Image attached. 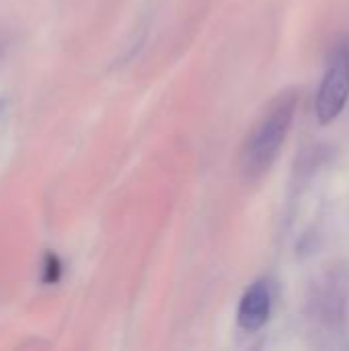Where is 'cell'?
<instances>
[{"label": "cell", "instance_id": "cell-5", "mask_svg": "<svg viewBox=\"0 0 349 351\" xmlns=\"http://www.w3.org/2000/svg\"><path fill=\"white\" fill-rule=\"evenodd\" d=\"M0 111H2V101H0Z\"/></svg>", "mask_w": 349, "mask_h": 351}, {"label": "cell", "instance_id": "cell-1", "mask_svg": "<svg viewBox=\"0 0 349 351\" xmlns=\"http://www.w3.org/2000/svg\"><path fill=\"white\" fill-rule=\"evenodd\" d=\"M296 105H298V95L294 90H286L278 95L269 103L267 111L261 115L253 132L249 134L241 154L243 171L249 177L263 175L276 160L290 132Z\"/></svg>", "mask_w": 349, "mask_h": 351}, {"label": "cell", "instance_id": "cell-2", "mask_svg": "<svg viewBox=\"0 0 349 351\" xmlns=\"http://www.w3.org/2000/svg\"><path fill=\"white\" fill-rule=\"evenodd\" d=\"M349 99V45H339L325 70L317 95V117L321 123L333 121Z\"/></svg>", "mask_w": 349, "mask_h": 351}, {"label": "cell", "instance_id": "cell-3", "mask_svg": "<svg viewBox=\"0 0 349 351\" xmlns=\"http://www.w3.org/2000/svg\"><path fill=\"white\" fill-rule=\"evenodd\" d=\"M272 304H274L272 286L265 280L253 282L241 298L239 315H237L239 325L245 331H259L261 327L267 325L272 317Z\"/></svg>", "mask_w": 349, "mask_h": 351}, {"label": "cell", "instance_id": "cell-4", "mask_svg": "<svg viewBox=\"0 0 349 351\" xmlns=\"http://www.w3.org/2000/svg\"><path fill=\"white\" fill-rule=\"evenodd\" d=\"M62 278V263L56 255H47L45 263H43V274H41V280L45 284H56L58 280Z\"/></svg>", "mask_w": 349, "mask_h": 351}]
</instances>
